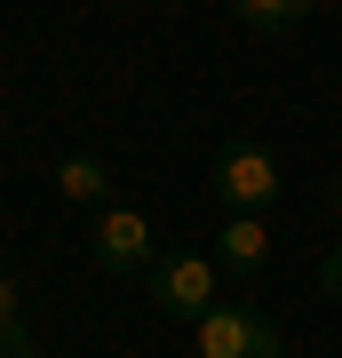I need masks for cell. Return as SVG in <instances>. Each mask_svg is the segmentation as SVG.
Here are the masks:
<instances>
[{
  "instance_id": "cell-1",
  "label": "cell",
  "mask_w": 342,
  "mask_h": 358,
  "mask_svg": "<svg viewBox=\"0 0 342 358\" xmlns=\"http://www.w3.org/2000/svg\"><path fill=\"white\" fill-rule=\"evenodd\" d=\"M287 192V167L271 143H255V136H231L223 152H215V199L231 207V215H271Z\"/></svg>"
},
{
  "instance_id": "cell-2",
  "label": "cell",
  "mask_w": 342,
  "mask_h": 358,
  "mask_svg": "<svg viewBox=\"0 0 342 358\" xmlns=\"http://www.w3.org/2000/svg\"><path fill=\"white\" fill-rule=\"evenodd\" d=\"M191 343H199V358H287L279 319L255 310V303H215L199 327H191Z\"/></svg>"
},
{
  "instance_id": "cell-3",
  "label": "cell",
  "mask_w": 342,
  "mask_h": 358,
  "mask_svg": "<svg viewBox=\"0 0 342 358\" xmlns=\"http://www.w3.org/2000/svg\"><path fill=\"white\" fill-rule=\"evenodd\" d=\"M88 255H96L104 279H143V271H159L152 215H143V207H104L96 231H88Z\"/></svg>"
},
{
  "instance_id": "cell-4",
  "label": "cell",
  "mask_w": 342,
  "mask_h": 358,
  "mask_svg": "<svg viewBox=\"0 0 342 358\" xmlns=\"http://www.w3.org/2000/svg\"><path fill=\"white\" fill-rule=\"evenodd\" d=\"M152 303L167 310V319H191L199 327L207 310H215V255H159V271H152Z\"/></svg>"
},
{
  "instance_id": "cell-5",
  "label": "cell",
  "mask_w": 342,
  "mask_h": 358,
  "mask_svg": "<svg viewBox=\"0 0 342 358\" xmlns=\"http://www.w3.org/2000/svg\"><path fill=\"white\" fill-rule=\"evenodd\" d=\"M271 255H279V239H271V215H231L215 231V271H231V279H255Z\"/></svg>"
},
{
  "instance_id": "cell-6",
  "label": "cell",
  "mask_w": 342,
  "mask_h": 358,
  "mask_svg": "<svg viewBox=\"0 0 342 358\" xmlns=\"http://www.w3.org/2000/svg\"><path fill=\"white\" fill-rule=\"evenodd\" d=\"M56 192L72 207H96V215H104V207H112V167H104L96 152H64L56 159Z\"/></svg>"
},
{
  "instance_id": "cell-7",
  "label": "cell",
  "mask_w": 342,
  "mask_h": 358,
  "mask_svg": "<svg viewBox=\"0 0 342 358\" xmlns=\"http://www.w3.org/2000/svg\"><path fill=\"white\" fill-rule=\"evenodd\" d=\"M239 24L263 32V40H287L311 24V0H239Z\"/></svg>"
},
{
  "instance_id": "cell-8",
  "label": "cell",
  "mask_w": 342,
  "mask_h": 358,
  "mask_svg": "<svg viewBox=\"0 0 342 358\" xmlns=\"http://www.w3.org/2000/svg\"><path fill=\"white\" fill-rule=\"evenodd\" d=\"M24 327V287H16V271H0V334Z\"/></svg>"
},
{
  "instance_id": "cell-9",
  "label": "cell",
  "mask_w": 342,
  "mask_h": 358,
  "mask_svg": "<svg viewBox=\"0 0 342 358\" xmlns=\"http://www.w3.org/2000/svg\"><path fill=\"white\" fill-rule=\"evenodd\" d=\"M318 294H327V303H342V247H327V255H318Z\"/></svg>"
},
{
  "instance_id": "cell-10",
  "label": "cell",
  "mask_w": 342,
  "mask_h": 358,
  "mask_svg": "<svg viewBox=\"0 0 342 358\" xmlns=\"http://www.w3.org/2000/svg\"><path fill=\"white\" fill-rule=\"evenodd\" d=\"M0 358H40V343H32V327H8V334H0Z\"/></svg>"
},
{
  "instance_id": "cell-11",
  "label": "cell",
  "mask_w": 342,
  "mask_h": 358,
  "mask_svg": "<svg viewBox=\"0 0 342 358\" xmlns=\"http://www.w3.org/2000/svg\"><path fill=\"white\" fill-rule=\"evenodd\" d=\"M334 215H342V176H334Z\"/></svg>"
}]
</instances>
